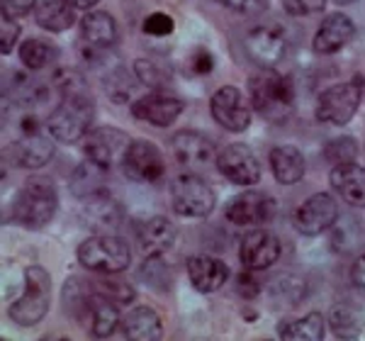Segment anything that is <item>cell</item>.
<instances>
[{"instance_id": "obj_34", "label": "cell", "mask_w": 365, "mask_h": 341, "mask_svg": "<svg viewBox=\"0 0 365 341\" xmlns=\"http://www.w3.org/2000/svg\"><path fill=\"white\" fill-rule=\"evenodd\" d=\"M356 151H358V146L353 139L349 137H339V139H334V142H329L327 144V149H324V154H327L329 161H334L339 166V163H351V161H356Z\"/></svg>"}, {"instance_id": "obj_1", "label": "cell", "mask_w": 365, "mask_h": 341, "mask_svg": "<svg viewBox=\"0 0 365 341\" xmlns=\"http://www.w3.org/2000/svg\"><path fill=\"white\" fill-rule=\"evenodd\" d=\"M96 117V98L81 76L63 73L58 78V105L51 110L46 129L61 144H78L91 132Z\"/></svg>"}, {"instance_id": "obj_31", "label": "cell", "mask_w": 365, "mask_h": 341, "mask_svg": "<svg viewBox=\"0 0 365 341\" xmlns=\"http://www.w3.org/2000/svg\"><path fill=\"white\" fill-rule=\"evenodd\" d=\"M20 58L29 71H42V68H46L49 63H54L56 49L49 42H44V39L32 37V39H25V42H22Z\"/></svg>"}, {"instance_id": "obj_44", "label": "cell", "mask_w": 365, "mask_h": 341, "mask_svg": "<svg viewBox=\"0 0 365 341\" xmlns=\"http://www.w3.org/2000/svg\"><path fill=\"white\" fill-rule=\"evenodd\" d=\"M334 3H341V5H349V3H356V0H334Z\"/></svg>"}, {"instance_id": "obj_29", "label": "cell", "mask_w": 365, "mask_h": 341, "mask_svg": "<svg viewBox=\"0 0 365 341\" xmlns=\"http://www.w3.org/2000/svg\"><path fill=\"white\" fill-rule=\"evenodd\" d=\"M86 208L88 215L93 217V225L96 227H115L122 220V210L120 205L110 198L108 190H100L96 195L86 198Z\"/></svg>"}, {"instance_id": "obj_12", "label": "cell", "mask_w": 365, "mask_h": 341, "mask_svg": "<svg viewBox=\"0 0 365 341\" xmlns=\"http://www.w3.org/2000/svg\"><path fill=\"white\" fill-rule=\"evenodd\" d=\"M246 54L261 68H275L287 54V34L278 25H258L246 34Z\"/></svg>"}, {"instance_id": "obj_8", "label": "cell", "mask_w": 365, "mask_h": 341, "mask_svg": "<svg viewBox=\"0 0 365 341\" xmlns=\"http://www.w3.org/2000/svg\"><path fill=\"white\" fill-rule=\"evenodd\" d=\"M173 210L180 217H207L215 210V190L195 173H182L170 185Z\"/></svg>"}, {"instance_id": "obj_26", "label": "cell", "mask_w": 365, "mask_h": 341, "mask_svg": "<svg viewBox=\"0 0 365 341\" xmlns=\"http://www.w3.org/2000/svg\"><path fill=\"white\" fill-rule=\"evenodd\" d=\"M86 325L93 332V337H98V339H105V337H110V334L120 332V325H122L120 305L98 292L96 300H93L91 312H88Z\"/></svg>"}, {"instance_id": "obj_42", "label": "cell", "mask_w": 365, "mask_h": 341, "mask_svg": "<svg viewBox=\"0 0 365 341\" xmlns=\"http://www.w3.org/2000/svg\"><path fill=\"white\" fill-rule=\"evenodd\" d=\"M239 290H241V295H246V297H253L258 292V283H256V278H251V273H244L239 278Z\"/></svg>"}, {"instance_id": "obj_32", "label": "cell", "mask_w": 365, "mask_h": 341, "mask_svg": "<svg viewBox=\"0 0 365 341\" xmlns=\"http://www.w3.org/2000/svg\"><path fill=\"white\" fill-rule=\"evenodd\" d=\"M93 285H96V290L100 292V295L110 297L117 305H127L137 297L134 287L129 285L120 273H100V280H96Z\"/></svg>"}, {"instance_id": "obj_5", "label": "cell", "mask_w": 365, "mask_h": 341, "mask_svg": "<svg viewBox=\"0 0 365 341\" xmlns=\"http://www.w3.org/2000/svg\"><path fill=\"white\" fill-rule=\"evenodd\" d=\"M51 305V278L42 266H29L25 270V292L10 305V320L20 327H34L44 320Z\"/></svg>"}, {"instance_id": "obj_28", "label": "cell", "mask_w": 365, "mask_h": 341, "mask_svg": "<svg viewBox=\"0 0 365 341\" xmlns=\"http://www.w3.org/2000/svg\"><path fill=\"white\" fill-rule=\"evenodd\" d=\"M329 327L341 339H356L365 329V312L353 302H336L329 310Z\"/></svg>"}, {"instance_id": "obj_37", "label": "cell", "mask_w": 365, "mask_h": 341, "mask_svg": "<svg viewBox=\"0 0 365 341\" xmlns=\"http://www.w3.org/2000/svg\"><path fill=\"white\" fill-rule=\"evenodd\" d=\"M20 32H22L20 22L3 15V25H0V51H3V54H10V51L15 49L17 39H20Z\"/></svg>"}, {"instance_id": "obj_4", "label": "cell", "mask_w": 365, "mask_h": 341, "mask_svg": "<svg viewBox=\"0 0 365 341\" xmlns=\"http://www.w3.org/2000/svg\"><path fill=\"white\" fill-rule=\"evenodd\" d=\"M54 156V137H46L42 120L37 115H25L20 120V134L5 146V158L17 168H42Z\"/></svg>"}, {"instance_id": "obj_39", "label": "cell", "mask_w": 365, "mask_h": 341, "mask_svg": "<svg viewBox=\"0 0 365 341\" xmlns=\"http://www.w3.org/2000/svg\"><path fill=\"white\" fill-rule=\"evenodd\" d=\"M34 8H37V0H0L3 15L13 17V20H20V17L29 15Z\"/></svg>"}, {"instance_id": "obj_25", "label": "cell", "mask_w": 365, "mask_h": 341, "mask_svg": "<svg viewBox=\"0 0 365 341\" xmlns=\"http://www.w3.org/2000/svg\"><path fill=\"white\" fill-rule=\"evenodd\" d=\"M270 170L282 185H295L304 175V156L297 146L282 144L270 151Z\"/></svg>"}, {"instance_id": "obj_30", "label": "cell", "mask_w": 365, "mask_h": 341, "mask_svg": "<svg viewBox=\"0 0 365 341\" xmlns=\"http://www.w3.org/2000/svg\"><path fill=\"white\" fill-rule=\"evenodd\" d=\"M324 337V317L319 312H309L302 320L287 322L280 327V339L285 341H319Z\"/></svg>"}, {"instance_id": "obj_38", "label": "cell", "mask_w": 365, "mask_h": 341, "mask_svg": "<svg viewBox=\"0 0 365 341\" xmlns=\"http://www.w3.org/2000/svg\"><path fill=\"white\" fill-rule=\"evenodd\" d=\"M327 0H282V8L295 17H307L314 13H322Z\"/></svg>"}, {"instance_id": "obj_41", "label": "cell", "mask_w": 365, "mask_h": 341, "mask_svg": "<svg viewBox=\"0 0 365 341\" xmlns=\"http://www.w3.org/2000/svg\"><path fill=\"white\" fill-rule=\"evenodd\" d=\"M351 278H353V285L358 287V292L365 295V254H361L353 263V270H351Z\"/></svg>"}, {"instance_id": "obj_36", "label": "cell", "mask_w": 365, "mask_h": 341, "mask_svg": "<svg viewBox=\"0 0 365 341\" xmlns=\"http://www.w3.org/2000/svg\"><path fill=\"white\" fill-rule=\"evenodd\" d=\"M217 3L244 17H261L268 10V0H217Z\"/></svg>"}, {"instance_id": "obj_11", "label": "cell", "mask_w": 365, "mask_h": 341, "mask_svg": "<svg viewBox=\"0 0 365 341\" xmlns=\"http://www.w3.org/2000/svg\"><path fill=\"white\" fill-rule=\"evenodd\" d=\"M336 220L339 205L329 193H317V195L307 198L292 215V225L304 237H317V234L327 232L329 227L336 225Z\"/></svg>"}, {"instance_id": "obj_2", "label": "cell", "mask_w": 365, "mask_h": 341, "mask_svg": "<svg viewBox=\"0 0 365 341\" xmlns=\"http://www.w3.org/2000/svg\"><path fill=\"white\" fill-rule=\"evenodd\" d=\"M251 108L266 120H282L295 110V83L275 68H263L249 78Z\"/></svg>"}, {"instance_id": "obj_33", "label": "cell", "mask_w": 365, "mask_h": 341, "mask_svg": "<svg viewBox=\"0 0 365 341\" xmlns=\"http://www.w3.org/2000/svg\"><path fill=\"white\" fill-rule=\"evenodd\" d=\"M134 71H137V78L141 83H146L151 88H158V91H161V88L168 86V73L163 71L156 61H151V58H139V61L134 63Z\"/></svg>"}, {"instance_id": "obj_9", "label": "cell", "mask_w": 365, "mask_h": 341, "mask_svg": "<svg viewBox=\"0 0 365 341\" xmlns=\"http://www.w3.org/2000/svg\"><path fill=\"white\" fill-rule=\"evenodd\" d=\"M129 144H132V139L117 127H96V129H91L83 142H81L88 161L98 163V166H103L108 170L115 168L117 163H122Z\"/></svg>"}, {"instance_id": "obj_14", "label": "cell", "mask_w": 365, "mask_h": 341, "mask_svg": "<svg viewBox=\"0 0 365 341\" xmlns=\"http://www.w3.org/2000/svg\"><path fill=\"white\" fill-rule=\"evenodd\" d=\"M275 215H278V203L268 193L249 190L227 205V220L239 227L268 225V222L275 220Z\"/></svg>"}, {"instance_id": "obj_27", "label": "cell", "mask_w": 365, "mask_h": 341, "mask_svg": "<svg viewBox=\"0 0 365 341\" xmlns=\"http://www.w3.org/2000/svg\"><path fill=\"white\" fill-rule=\"evenodd\" d=\"M34 20L46 32H66L76 25V8L66 0H44L34 10Z\"/></svg>"}, {"instance_id": "obj_7", "label": "cell", "mask_w": 365, "mask_h": 341, "mask_svg": "<svg viewBox=\"0 0 365 341\" xmlns=\"http://www.w3.org/2000/svg\"><path fill=\"white\" fill-rule=\"evenodd\" d=\"M363 100V83L351 81V83H336L322 93L317 100V120L324 125L344 127L356 117Z\"/></svg>"}, {"instance_id": "obj_21", "label": "cell", "mask_w": 365, "mask_h": 341, "mask_svg": "<svg viewBox=\"0 0 365 341\" xmlns=\"http://www.w3.org/2000/svg\"><path fill=\"white\" fill-rule=\"evenodd\" d=\"M187 278L197 292H217L229 280V268L225 261L212 256L187 258Z\"/></svg>"}, {"instance_id": "obj_18", "label": "cell", "mask_w": 365, "mask_h": 341, "mask_svg": "<svg viewBox=\"0 0 365 341\" xmlns=\"http://www.w3.org/2000/svg\"><path fill=\"white\" fill-rule=\"evenodd\" d=\"M173 154L182 166L200 168L207 163L217 161V144L212 142L207 134L192 132V129H182L173 137Z\"/></svg>"}, {"instance_id": "obj_3", "label": "cell", "mask_w": 365, "mask_h": 341, "mask_svg": "<svg viewBox=\"0 0 365 341\" xmlns=\"http://www.w3.org/2000/svg\"><path fill=\"white\" fill-rule=\"evenodd\" d=\"M56 208L58 195L54 183L49 178L37 175V178H29L17 190L13 205H10V215H13V222H17V225L27 229H42L56 215Z\"/></svg>"}, {"instance_id": "obj_16", "label": "cell", "mask_w": 365, "mask_h": 341, "mask_svg": "<svg viewBox=\"0 0 365 341\" xmlns=\"http://www.w3.org/2000/svg\"><path fill=\"white\" fill-rule=\"evenodd\" d=\"M239 256L246 270H266L280 258V242L268 229L253 227L241 237Z\"/></svg>"}, {"instance_id": "obj_13", "label": "cell", "mask_w": 365, "mask_h": 341, "mask_svg": "<svg viewBox=\"0 0 365 341\" xmlns=\"http://www.w3.org/2000/svg\"><path fill=\"white\" fill-rule=\"evenodd\" d=\"M212 117L217 125H222L227 132H244L251 125V105L249 100L241 96L239 88L225 86L212 96L210 100Z\"/></svg>"}, {"instance_id": "obj_35", "label": "cell", "mask_w": 365, "mask_h": 341, "mask_svg": "<svg viewBox=\"0 0 365 341\" xmlns=\"http://www.w3.org/2000/svg\"><path fill=\"white\" fill-rule=\"evenodd\" d=\"M141 29H144V34H149V37H158V39H161V37H168V34H173L175 22H173V17H170L168 13H151L144 20Z\"/></svg>"}, {"instance_id": "obj_20", "label": "cell", "mask_w": 365, "mask_h": 341, "mask_svg": "<svg viewBox=\"0 0 365 341\" xmlns=\"http://www.w3.org/2000/svg\"><path fill=\"white\" fill-rule=\"evenodd\" d=\"M329 183L334 193L341 195L353 208H365V168L356 161L339 163L329 173Z\"/></svg>"}, {"instance_id": "obj_24", "label": "cell", "mask_w": 365, "mask_h": 341, "mask_svg": "<svg viewBox=\"0 0 365 341\" xmlns=\"http://www.w3.org/2000/svg\"><path fill=\"white\" fill-rule=\"evenodd\" d=\"M178 242V229L166 217H154L139 229V244L146 256H161Z\"/></svg>"}, {"instance_id": "obj_6", "label": "cell", "mask_w": 365, "mask_h": 341, "mask_svg": "<svg viewBox=\"0 0 365 341\" xmlns=\"http://www.w3.org/2000/svg\"><path fill=\"white\" fill-rule=\"evenodd\" d=\"M78 261L93 273H122L132 263V251L125 239L113 234H96L78 246Z\"/></svg>"}, {"instance_id": "obj_22", "label": "cell", "mask_w": 365, "mask_h": 341, "mask_svg": "<svg viewBox=\"0 0 365 341\" xmlns=\"http://www.w3.org/2000/svg\"><path fill=\"white\" fill-rule=\"evenodd\" d=\"M81 37L88 46L96 49H110L120 39V29H117L115 17L103 10H91L83 20H81Z\"/></svg>"}, {"instance_id": "obj_10", "label": "cell", "mask_w": 365, "mask_h": 341, "mask_svg": "<svg viewBox=\"0 0 365 341\" xmlns=\"http://www.w3.org/2000/svg\"><path fill=\"white\" fill-rule=\"evenodd\" d=\"M122 173L134 183H158L166 173V161L156 144L146 139H134L122 158Z\"/></svg>"}, {"instance_id": "obj_19", "label": "cell", "mask_w": 365, "mask_h": 341, "mask_svg": "<svg viewBox=\"0 0 365 341\" xmlns=\"http://www.w3.org/2000/svg\"><path fill=\"white\" fill-rule=\"evenodd\" d=\"M353 34H356V27H353L351 17L344 13H334L327 20H322L312 46L317 54H336L339 49H344L351 42Z\"/></svg>"}, {"instance_id": "obj_17", "label": "cell", "mask_w": 365, "mask_h": 341, "mask_svg": "<svg viewBox=\"0 0 365 341\" xmlns=\"http://www.w3.org/2000/svg\"><path fill=\"white\" fill-rule=\"evenodd\" d=\"M185 103L170 93L156 91L149 96H141L132 103V117L141 122H149L154 127H170L182 115Z\"/></svg>"}, {"instance_id": "obj_23", "label": "cell", "mask_w": 365, "mask_h": 341, "mask_svg": "<svg viewBox=\"0 0 365 341\" xmlns=\"http://www.w3.org/2000/svg\"><path fill=\"white\" fill-rule=\"evenodd\" d=\"M120 334L129 341H156L163 337V325L151 307H134L122 317Z\"/></svg>"}, {"instance_id": "obj_40", "label": "cell", "mask_w": 365, "mask_h": 341, "mask_svg": "<svg viewBox=\"0 0 365 341\" xmlns=\"http://www.w3.org/2000/svg\"><path fill=\"white\" fill-rule=\"evenodd\" d=\"M190 66H192V73H197V76L212 73V68H215V56H212L207 49H197L190 58Z\"/></svg>"}, {"instance_id": "obj_43", "label": "cell", "mask_w": 365, "mask_h": 341, "mask_svg": "<svg viewBox=\"0 0 365 341\" xmlns=\"http://www.w3.org/2000/svg\"><path fill=\"white\" fill-rule=\"evenodd\" d=\"M66 3L71 5V8H76V10H93L100 0H66Z\"/></svg>"}, {"instance_id": "obj_15", "label": "cell", "mask_w": 365, "mask_h": 341, "mask_svg": "<svg viewBox=\"0 0 365 341\" xmlns=\"http://www.w3.org/2000/svg\"><path fill=\"white\" fill-rule=\"evenodd\" d=\"M217 168L237 185H256L261 180V163L246 144H229L222 149L217 154Z\"/></svg>"}]
</instances>
